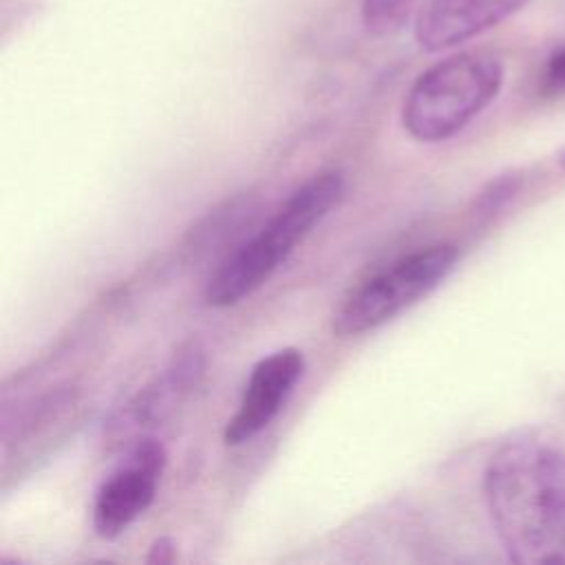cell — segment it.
I'll return each mask as SVG.
<instances>
[{
  "label": "cell",
  "instance_id": "6da1fadb",
  "mask_svg": "<svg viewBox=\"0 0 565 565\" xmlns=\"http://www.w3.org/2000/svg\"><path fill=\"white\" fill-rule=\"evenodd\" d=\"M492 527L516 565H565V450L539 435L503 441L483 472Z\"/></svg>",
  "mask_w": 565,
  "mask_h": 565
},
{
  "label": "cell",
  "instance_id": "3957f363",
  "mask_svg": "<svg viewBox=\"0 0 565 565\" xmlns=\"http://www.w3.org/2000/svg\"><path fill=\"white\" fill-rule=\"evenodd\" d=\"M503 86V64L492 53H455L426 68L408 88L402 124L424 143L455 137L483 113Z\"/></svg>",
  "mask_w": 565,
  "mask_h": 565
},
{
  "label": "cell",
  "instance_id": "5b68a950",
  "mask_svg": "<svg viewBox=\"0 0 565 565\" xmlns=\"http://www.w3.org/2000/svg\"><path fill=\"white\" fill-rule=\"evenodd\" d=\"M166 463L168 452L154 437H141L128 448L93 499V527L102 539L119 536L150 508Z\"/></svg>",
  "mask_w": 565,
  "mask_h": 565
},
{
  "label": "cell",
  "instance_id": "ba28073f",
  "mask_svg": "<svg viewBox=\"0 0 565 565\" xmlns=\"http://www.w3.org/2000/svg\"><path fill=\"white\" fill-rule=\"evenodd\" d=\"M413 4L415 0H362V24L371 35H393L406 24Z\"/></svg>",
  "mask_w": 565,
  "mask_h": 565
},
{
  "label": "cell",
  "instance_id": "9c48e42d",
  "mask_svg": "<svg viewBox=\"0 0 565 565\" xmlns=\"http://www.w3.org/2000/svg\"><path fill=\"white\" fill-rule=\"evenodd\" d=\"M543 86L550 90H565V46L550 55L543 71Z\"/></svg>",
  "mask_w": 565,
  "mask_h": 565
},
{
  "label": "cell",
  "instance_id": "52a82bcc",
  "mask_svg": "<svg viewBox=\"0 0 565 565\" xmlns=\"http://www.w3.org/2000/svg\"><path fill=\"white\" fill-rule=\"evenodd\" d=\"M532 0H426L415 18V38L426 51L463 44L519 13Z\"/></svg>",
  "mask_w": 565,
  "mask_h": 565
},
{
  "label": "cell",
  "instance_id": "277c9868",
  "mask_svg": "<svg viewBox=\"0 0 565 565\" xmlns=\"http://www.w3.org/2000/svg\"><path fill=\"white\" fill-rule=\"evenodd\" d=\"M459 249L433 243L393 260L353 287L338 305L331 329L340 338L360 335L393 320L437 289L455 269Z\"/></svg>",
  "mask_w": 565,
  "mask_h": 565
},
{
  "label": "cell",
  "instance_id": "8992f818",
  "mask_svg": "<svg viewBox=\"0 0 565 565\" xmlns=\"http://www.w3.org/2000/svg\"><path fill=\"white\" fill-rule=\"evenodd\" d=\"M302 371L305 355L296 347H285L260 358L249 371L236 413L225 424V444L241 446L265 430L289 399Z\"/></svg>",
  "mask_w": 565,
  "mask_h": 565
},
{
  "label": "cell",
  "instance_id": "30bf717a",
  "mask_svg": "<svg viewBox=\"0 0 565 565\" xmlns=\"http://www.w3.org/2000/svg\"><path fill=\"white\" fill-rule=\"evenodd\" d=\"M174 558H177V545L170 536H159L150 545V552L146 556V561L152 565H166V563H172Z\"/></svg>",
  "mask_w": 565,
  "mask_h": 565
},
{
  "label": "cell",
  "instance_id": "7a4b0ae2",
  "mask_svg": "<svg viewBox=\"0 0 565 565\" xmlns=\"http://www.w3.org/2000/svg\"><path fill=\"white\" fill-rule=\"evenodd\" d=\"M344 194L340 170H322L298 185L267 223L241 243L210 276L205 302L230 307L252 296L285 263L294 247L320 225Z\"/></svg>",
  "mask_w": 565,
  "mask_h": 565
},
{
  "label": "cell",
  "instance_id": "8fae6325",
  "mask_svg": "<svg viewBox=\"0 0 565 565\" xmlns=\"http://www.w3.org/2000/svg\"><path fill=\"white\" fill-rule=\"evenodd\" d=\"M561 166L565 168V150H563V154H561Z\"/></svg>",
  "mask_w": 565,
  "mask_h": 565
}]
</instances>
